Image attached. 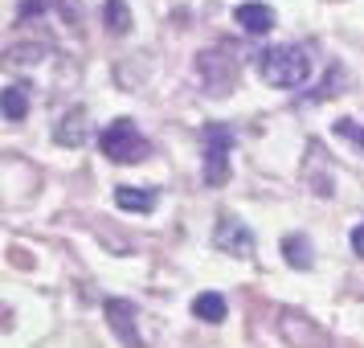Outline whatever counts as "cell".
<instances>
[{"label": "cell", "mask_w": 364, "mask_h": 348, "mask_svg": "<svg viewBox=\"0 0 364 348\" xmlns=\"http://www.w3.org/2000/svg\"><path fill=\"white\" fill-rule=\"evenodd\" d=\"M237 74H242V62H237V50H230V46L197 53V78L209 95H230L237 86Z\"/></svg>", "instance_id": "2"}, {"label": "cell", "mask_w": 364, "mask_h": 348, "mask_svg": "<svg viewBox=\"0 0 364 348\" xmlns=\"http://www.w3.org/2000/svg\"><path fill=\"white\" fill-rule=\"evenodd\" d=\"M90 127H86V111L82 107H74L66 115L58 119V127H53V144H62V148H82Z\"/></svg>", "instance_id": "9"}, {"label": "cell", "mask_w": 364, "mask_h": 348, "mask_svg": "<svg viewBox=\"0 0 364 348\" xmlns=\"http://www.w3.org/2000/svg\"><path fill=\"white\" fill-rule=\"evenodd\" d=\"M352 250H356V254L364 258V221L356 226V230H352Z\"/></svg>", "instance_id": "19"}, {"label": "cell", "mask_w": 364, "mask_h": 348, "mask_svg": "<svg viewBox=\"0 0 364 348\" xmlns=\"http://www.w3.org/2000/svg\"><path fill=\"white\" fill-rule=\"evenodd\" d=\"M107 324H111V332H115L119 340L127 348H144V336H139V324H135V307L127 303V299H107Z\"/></svg>", "instance_id": "7"}, {"label": "cell", "mask_w": 364, "mask_h": 348, "mask_svg": "<svg viewBox=\"0 0 364 348\" xmlns=\"http://www.w3.org/2000/svg\"><path fill=\"white\" fill-rule=\"evenodd\" d=\"M41 9H46V0H21V4H17V17H21V21H25V17H37Z\"/></svg>", "instance_id": "18"}, {"label": "cell", "mask_w": 364, "mask_h": 348, "mask_svg": "<svg viewBox=\"0 0 364 348\" xmlns=\"http://www.w3.org/2000/svg\"><path fill=\"white\" fill-rule=\"evenodd\" d=\"M233 21H237L250 37H262V33L274 29V9L262 4V0H246V4H237V9H233Z\"/></svg>", "instance_id": "8"}, {"label": "cell", "mask_w": 364, "mask_h": 348, "mask_svg": "<svg viewBox=\"0 0 364 348\" xmlns=\"http://www.w3.org/2000/svg\"><path fill=\"white\" fill-rule=\"evenodd\" d=\"M282 254H287V263L299 266V270H311V266H315L307 233H287V238H282Z\"/></svg>", "instance_id": "13"}, {"label": "cell", "mask_w": 364, "mask_h": 348, "mask_svg": "<svg viewBox=\"0 0 364 348\" xmlns=\"http://www.w3.org/2000/svg\"><path fill=\"white\" fill-rule=\"evenodd\" d=\"M99 148H102V156H111L115 164H139V160L151 156V144L144 139V132L135 127L132 119H115V123L99 135Z\"/></svg>", "instance_id": "3"}, {"label": "cell", "mask_w": 364, "mask_h": 348, "mask_svg": "<svg viewBox=\"0 0 364 348\" xmlns=\"http://www.w3.org/2000/svg\"><path fill=\"white\" fill-rule=\"evenodd\" d=\"M213 246L233 254V258H254V233L242 217H217V230H213Z\"/></svg>", "instance_id": "5"}, {"label": "cell", "mask_w": 364, "mask_h": 348, "mask_svg": "<svg viewBox=\"0 0 364 348\" xmlns=\"http://www.w3.org/2000/svg\"><path fill=\"white\" fill-rule=\"evenodd\" d=\"M205 184H225L230 181V148H233V132L230 123H209L205 132Z\"/></svg>", "instance_id": "4"}, {"label": "cell", "mask_w": 364, "mask_h": 348, "mask_svg": "<svg viewBox=\"0 0 364 348\" xmlns=\"http://www.w3.org/2000/svg\"><path fill=\"white\" fill-rule=\"evenodd\" d=\"M46 58V46H13L9 50V66H37Z\"/></svg>", "instance_id": "16"}, {"label": "cell", "mask_w": 364, "mask_h": 348, "mask_svg": "<svg viewBox=\"0 0 364 348\" xmlns=\"http://www.w3.org/2000/svg\"><path fill=\"white\" fill-rule=\"evenodd\" d=\"M46 4H50V9H53L62 21H66L74 33L82 29V0H46Z\"/></svg>", "instance_id": "15"}, {"label": "cell", "mask_w": 364, "mask_h": 348, "mask_svg": "<svg viewBox=\"0 0 364 348\" xmlns=\"http://www.w3.org/2000/svg\"><path fill=\"white\" fill-rule=\"evenodd\" d=\"M0 111H4L9 123H21V119L29 115V86H25V83L9 86V90H4V99H0Z\"/></svg>", "instance_id": "11"}, {"label": "cell", "mask_w": 364, "mask_h": 348, "mask_svg": "<svg viewBox=\"0 0 364 348\" xmlns=\"http://www.w3.org/2000/svg\"><path fill=\"white\" fill-rule=\"evenodd\" d=\"M115 205L123 209V213H151V209H156V189H144V184H119Z\"/></svg>", "instance_id": "10"}, {"label": "cell", "mask_w": 364, "mask_h": 348, "mask_svg": "<svg viewBox=\"0 0 364 348\" xmlns=\"http://www.w3.org/2000/svg\"><path fill=\"white\" fill-rule=\"evenodd\" d=\"M279 332H282V340L295 344V348H319L323 344V332L315 328L303 312H295V307H282L279 312Z\"/></svg>", "instance_id": "6"}, {"label": "cell", "mask_w": 364, "mask_h": 348, "mask_svg": "<svg viewBox=\"0 0 364 348\" xmlns=\"http://www.w3.org/2000/svg\"><path fill=\"white\" fill-rule=\"evenodd\" d=\"M336 135H344L348 144H356L364 152V123H356V119H336Z\"/></svg>", "instance_id": "17"}, {"label": "cell", "mask_w": 364, "mask_h": 348, "mask_svg": "<svg viewBox=\"0 0 364 348\" xmlns=\"http://www.w3.org/2000/svg\"><path fill=\"white\" fill-rule=\"evenodd\" d=\"M102 21H107L111 33H127V29H132V9H127V0H107Z\"/></svg>", "instance_id": "14"}, {"label": "cell", "mask_w": 364, "mask_h": 348, "mask_svg": "<svg viewBox=\"0 0 364 348\" xmlns=\"http://www.w3.org/2000/svg\"><path fill=\"white\" fill-rule=\"evenodd\" d=\"M258 74L274 90H295L311 78V58L303 46H270L258 53Z\"/></svg>", "instance_id": "1"}, {"label": "cell", "mask_w": 364, "mask_h": 348, "mask_svg": "<svg viewBox=\"0 0 364 348\" xmlns=\"http://www.w3.org/2000/svg\"><path fill=\"white\" fill-rule=\"evenodd\" d=\"M193 315L205 320V324H221V320H225V295H221V291H200V295L193 299Z\"/></svg>", "instance_id": "12"}]
</instances>
